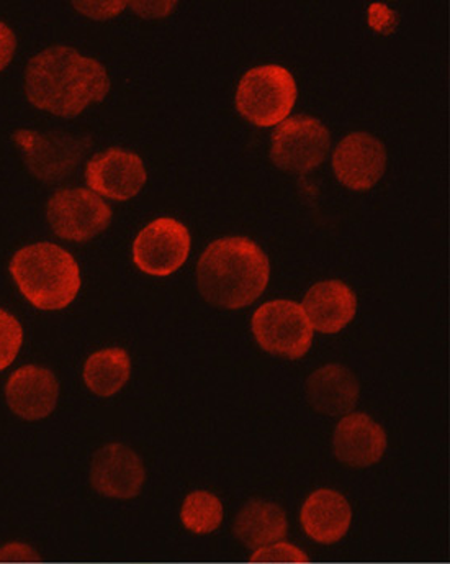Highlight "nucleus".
<instances>
[{
	"mask_svg": "<svg viewBox=\"0 0 450 564\" xmlns=\"http://www.w3.org/2000/svg\"><path fill=\"white\" fill-rule=\"evenodd\" d=\"M109 90L106 68L67 46L40 53L25 73V93L30 102L55 116H79L89 104L106 99Z\"/></svg>",
	"mask_w": 450,
	"mask_h": 564,
	"instance_id": "obj_1",
	"label": "nucleus"
},
{
	"mask_svg": "<svg viewBox=\"0 0 450 564\" xmlns=\"http://www.w3.org/2000/svg\"><path fill=\"white\" fill-rule=\"evenodd\" d=\"M268 267L264 251L243 237L213 241L198 261V289L215 307H246L267 288Z\"/></svg>",
	"mask_w": 450,
	"mask_h": 564,
	"instance_id": "obj_2",
	"label": "nucleus"
},
{
	"mask_svg": "<svg viewBox=\"0 0 450 564\" xmlns=\"http://www.w3.org/2000/svg\"><path fill=\"white\" fill-rule=\"evenodd\" d=\"M10 273L26 301L42 311H62L80 289L76 260L52 243L22 248L10 263Z\"/></svg>",
	"mask_w": 450,
	"mask_h": 564,
	"instance_id": "obj_3",
	"label": "nucleus"
},
{
	"mask_svg": "<svg viewBox=\"0 0 450 564\" xmlns=\"http://www.w3.org/2000/svg\"><path fill=\"white\" fill-rule=\"evenodd\" d=\"M297 100L294 76L282 66H259L248 70L240 83L237 106L241 116L259 127L284 122Z\"/></svg>",
	"mask_w": 450,
	"mask_h": 564,
	"instance_id": "obj_4",
	"label": "nucleus"
},
{
	"mask_svg": "<svg viewBox=\"0 0 450 564\" xmlns=\"http://www.w3.org/2000/svg\"><path fill=\"white\" fill-rule=\"evenodd\" d=\"M253 332L262 350L290 359L307 355L314 341L304 307L292 301H272L259 307Z\"/></svg>",
	"mask_w": 450,
	"mask_h": 564,
	"instance_id": "obj_5",
	"label": "nucleus"
},
{
	"mask_svg": "<svg viewBox=\"0 0 450 564\" xmlns=\"http://www.w3.org/2000/svg\"><path fill=\"white\" fill-rule=\"evenodd\" d=\"M190 251V235L186 225L174 218H157L138 235L133 260L143 273L169 276L176 273Z\"/></svg>",
	"mask_w": 450,
	"mask_h": 564,
	"instance_id": "obj_6",
	"label": "nucleus"
},
{
	"mask_svg": "<svg viewBox=\"0 0 450 564\" xmlns=\"http://www.w3.org/2000/svg\"><path fill=\"white\" fill-rule=\"evenodd\" d=\"M328 150L329 132L311 117H292L272 135V161L281 170L307 173L320 166Z\"/></svg>",
	"mask_w": 450,
	"mask_h": 564,
	"instance_id": "obj_7",
	"label": "nucleus"
},
{
	"mask_svg": "<svg viewBox=\"0 0 450 564\" xmlns=\"http://www.w3.org/2000/svg\"><path fill=\"white\" fill-rule=\"evenodd\" d=\"M48 220L58 237L86 241L109 227L112 210L87 189H65L48 203Z\"/></svg>",
	"mask_w": 450,
	"mask_h": 564,
	"instance_id": "obj_8",
	"label": "nucleus"
},
{
	"mask_svg": "<svg viewBox=\"0 0 450 564\" xmlns=\"http://www.w3.org/2000/svg\"><path fill=\"white\" fill-rule=\"evenodd\" d=\"M86 177L96 193L113 200H129L146 183V171L140 156L112 148L87 163Z\"/></svg>",
	"mask_w": 450,
	"mask_h": 564,
	"instance_id": "obj_9",
	"label": "nucleus"
},
{
	"mask_svg": "<svg viewBox=\"0 0 450 564\" xmlns=\"http://www.w3.org/2000/svg\"><path fill=\"white\" fill-rule=\"evenodd\" d=\"M385 147L369 133L355 132L338 144L332 158L336 176L351 189H371L384 174Z\"/></svg>",
	"mask_w": 450,
	"mask_h": 564,
	"instance_id": "obj_10",
	"label": "nucleus"
},
{
	"mask_svg": "<svg viewBox=\"0 0 450 564\" xmlns=\"http://www.w3.org/2000/svg\"><path fill=\"white\" fill-rule=\"evenodd\" d=\"M144 466L129 446L112 443L96 453L90 468V482L97 492L117 499H131L141 491Z\"/></svg>",
	"mask_w": 450,
	"mask_h": 564,
	"instance_id": "obj_11",
	"label": "nucleus"
},
{
	"mask_svg": "<svg viewBox=\"0 0 450 564\" xmlns=\"http://www.w3.org/2000/svg\"><path fill=\"white\" fill-rule=\"evenodd\" d=\"M58 381L52 371L39 366L17 369L7 381L6 395L13 414L26 421L48 417L58 401Z\"/></svg>",
	"mask_w": 450,
	"mask_h": 564,
	"instance_id": "obj_12",
	"label": "nucleus"
},
{
	"mask_svg": "<svg viewBox=\"0 0 450 564\" xmlns=\"http://www.w3.org/2000/svg\"><path fill=\"white\" fill-rule=\"evenodd\" d=\"M385 430L365 414H349L334 430V453L351 468H367L385 455Z\"/></svg>",
	"mask_w": 450,
	"mask_h": 564,
	"instance_id": "obj_13",
	"label": "nucleus"
},
{
	"mask_svg": "<svg viewBox=\"0 0 450 564\" xmlns=\"http://www.w3.org/2000/svg\"><path fill=\"white\" fill-rule=\"evenodd\" d=\"M301 307L314 330L338 334L354 318L358 299L344 282L325 281L318 282L307 292Z\"/></svg>",
	"mask_w": 450,
	"mask_h": 564,
	"instance_id": "obj_14",
	"label": "nucleus"
},
{
	"mask_svg": "<svg viewBox=\"0 0 450 564\" xmlns=\"http://www.w3.org/2000/svg\"><path fill=\"white\" fill-rule=\"evenodd\" d=\"M305 533L321 545H332L348 533L352 509L341 492L320 489L308 496L300 510Z\"/></svg>",
	"mask_w": 450,
	"mask_h": 564,
	"instance_id": "obj_15",
	"label": "nucleus"
},
{
	"mask_svg": "<svg viewBox=\"0 0 450 564\" xmlns=\"http://www.w3.org/2000/svg\"><path fill=\"white\" fill-rule=\"evenodd\" d=\"M308 399L321 414L348 415L358 404L359 384L349 369L339 365L322 366L308 379Z\"/></svg>",
	"mask_w": 450,
	"mask_h": 564,
	"instance_id": "obj_16",
	"label": "nucleus"
},
{
	"mask_svg": "<svg viewBox=\"0 0 450 564\" xmlns=\"http://www.w3.org/2000/svg\"><path fill=\"white\" fill-rule=\"evenodd\" d=\"M287 530L288 520L284 509L264 500H251L234 522V535L254 552L282 542Z\"/></svg>",
	"mask_w": 450,
	"mask_h": 564,
	"instance_id": "obj_17",
	"label": "nucleus"
},
{
	"mask_svg": "<svg viewBox=\"0 0 450 564\" xmlns=\"http://www.w3.org/2000/svg\"><path fill=\"white\" fill-rule=\"evenodd\" d=\"M130 375V356L122 348L94 352L84 366L87 388L100 398L117 394L127 384Z\"/></svg>",
	"mask_w": 450,
	"mask_h": 564,
	"instance_id": "obj_18",
	"label": "nucleus"
},
{
	"mask_svg": "<svg viewBox=\"0 0 450 564\" xmlns=\"http://www.w3.org/2000/svg\"><path fill=\"white\" fill-rule=\"evenodd\" d=\"M180 522L189 532L208 535L223 522V503L207 491H195L184 500Z\"/></svg>",
	"mask_w": 450,
	"mask_h": 564,
	"instance_id": "obj_19",
	"label": "nucleus"
},
{
	"mask_svg": "<svg viewBox=\"0 0 450 564\" xmlns=\"http://www.w3.org/2000/svg\"><path fill=\"white\" fill-rule=\"evenodd\" d=\"M22 341V325L9 312L0 311V371L12 365Z\"/></svg>",
	"mask_w": 450,
	"mask_h": 564,
	"instance_id": "obj_20",
	"label": "nucleus"
},
{
	"mask_svg": "<svg viewBox=\"0 0 450 564\" xmlns=\"http://www.w3.org/2000/svg\"><path fill=\"white\" fill-rule=\"evenodd\" d=\"M253 563H308L307 553L301 552L297 546L292 543L277 542L274 545L264 546L259 549L251 556Z\"/></svg>",
	"mask_w": 450,
	"mask_h": 564,
	"instance_id": "obj_21",
	"label": "nucleus"
},
{
	"mask_svg": "<svg viewBox=\"0 0 450 564\" xmlns=\"http://www.w3.org/2000/svg\"><path fill=\"white\" fill-rule=\"evenodd\" d=\"M40 556L23 543H9L0 549V563H35Z\"/></svg>",
	"mask_w": 450,
	"mask_h": 564,
	"instance_id": "obj_22",
	"label": "nucleus"
},
{
	"mask_svg": "<svg viewBox=\"0 0 450 564\" xmlns=\"http://www.w3.org/2000/svg\"><path fill=\"white\" fill-rule=\"evenodd\" d=\"M17 40L9 26L0 23V70L9 65L15 53Z\"/></svg>",
	"mask_w": 450,
	"mask_h": 564,
	"instance_id": "obj_23",
	"label": "nucleus"
},
{
	"mask_svg": "<svg viewBox=\"0 0 450 564\" xmlns=\"http://www.w3.org/2000/svg\"><path fill=\"white\" fill-rule=\"evenodd\" d=\"M125 7V3H76V9L83 10L86 15L97 17L96 9L102 10L99 17L116 15Z\"/></svg>",
	"mask_w": 450,
	"mask_h": 564,
	"instance_id": "obj_24",
	"label": "nucleus"
}]
</instances>
